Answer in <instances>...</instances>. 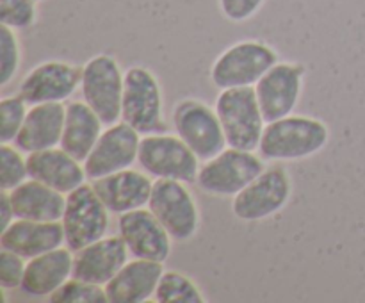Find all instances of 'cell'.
I'll list each match as a JSON object with an SVG mask.
<instances>
[{"label":"cell","mask_w":365,"mask_h":303,"mask_svg":"<svg viewBox=\"0 0 365 303\" xmlns=\"http://www.w3.org/2000/svg\"><path fill=\"white\" fill-rule=\"evenodd\" d=\"M264 170L266 159L259 152L227 146L217 155L203 160L196 185L209 196L234 198Z\"/></svg>","instance_id":"obj_3"},{"label":"cell","mask_w":365,"mask_h":303,"mask_svg":"<svg viewBox=\"0 0 365 303\" xmlns=\"http://www.w3.org/2000/svg\"><path fill=\"white\" fill-rule=\"evenodd\" d=\"M29 103L20 95L2 96L0 100V143H14L29 113Z\"/></svg>","instance_id":"obj_28"},{"label":"cell","mask_w":365,"mask_h":303,"mask_svg":"<svg viewBox=\"0 0 365 303\" xmlns=\"http://www.w3.org/2000/svg\"><path fill=\"white\" fill-rule=\"evenodd\" d=\"M163 273L164 262L132 257L106 285L107 299L109 303L153 302Z\"/></svg>","instance_id":"obj_20"},{"label":"cell","mask_w":365,"mask_h":303,"mask_svg":"<svg viewBox=\"0 0 365 303\" xmlns=\"http://www.w3.org/2000/svg\"><path fill=\"white\" fill-rule=\"evenodd\" d=\"M27 168L29 178L43 182L64 195L81 188L88 180L84 163L75 159L61 146L27 153Z\"/></svg>","instance_id":"obj_19"},{"label":"cell","mask_w":365,"mask_h":303,"mask_svg":"<svg viewBox=\"0 0 365 303\" xmlns=\"http://www.w3.org/2000/svg\"><path fill=\"white\" fill-rule=\"evenodd\" d=\"M148 209L164 225L175 242H187L202 227V214L189 184L171 178H157Z\"/></svg>","instance_id":"obj_9"},{"label":"cell","mask_w":365,"mask_h":303,"mask_svg":"<svg viewBox=\"0 0 365 303\" xmlns=\"http://www.w3.org/2000/svg\"><path fill=\"white\" fill-rule=\"evenodd\" d=\"M291 196V173L284 166L273 164L232 198V212L242 223H259L282 212Z\"/></svg>","instance_id":"obj_7"},{"label":"cell","mask_w":365,"mask_h":303,"mask_svg":"<svg viewBox=\"0 0 365 303\" xmlns=\"http://www.w3.org/2000/svg\"><path fill=\"white\" fill-rule=\"evenodd\" d=\"M153 302L157 303H205L202 289L191 277L175 269H164L157 284Z\"/></svg>","instance_id":"obj_25"},{"label":"cell","mask_w":365,"mask_h":303,"mask_svg":"<svg viewBox=\"0 0 365 303\" xmlns=\"http://www.w3.org/2000/svg\"><path fill=\"white\" fill-rule=\"evenodd\" d=\"M75 252L66 245L27 260L21 291L31 298H50L73 277Z\"/></svg>","instance_id":"obj_21"},{"label":"cell","mask_w":365,"mask_h":303,"mask_svg":"<svg viewBox=\"0 0 365 303\" xmlns=\"http://www.w3.org/2000/svg\"><path fill=\"white\" fill-rule=\"evenodd\" d=\"M153 182L155 180L146 171L127 168L91 180V185L98 192L100 200L106 203L109 212L121 216L130 210L148 207Z\"/></svg>","instance_id":"obj_16"},{"label":"cell","mask_w":365,"mask_h":303,"mask_svg":"<svg viewBox=\"0 0 365 303\" xmlns=\"http://www.w3.org/2000/svg\"><path fill=\"white\" fill-rule=\"evenodd\" d=\"M171 127L175 134L187 143L189 148L202 163L217 155L228 146L216 109L195 96H185L175 103Z\"/></svg>","instance_id":"obj_10"},{"label":"cell","mask_w":365,"mask_h":303,"mask_svg":"<svg viewBox=\"0 0 365 303\" xmlns=\"http://www.w3.org/2000/svg\"><path fill=\"white\" fill-rule=\"evenodd\" d=\"M0 21L14 31H27L38 24V0H0Z\"/></svg>","instance_id":"obj_30"},{"label":"cell","mask_w":365,"mask_h":303,"mask_svg":"<svg viewBox=\"0 0 365 303\" xmlns=\"http://www.w3.org/2000/svg\"><path fill=\"white\" fill-rule=\"evenodd\" d=\"M21 43L18 31L2 25L0 29V86L7 88L21 66Z\"/></svg>","instance_id":"obj_27"},{"label":"cell","mask_w":365,"mask_h":303,"mask_svg":"<svg viewBox=\"0 0 365 303\" xmlns=\"http://www.w3.org/2000/svg\"><path fill=\"white\" fill-rule=\"evenodd\" d=\"M64 118H66V106L63 102L31 106L24 127L14 139V145L24 153L59 146L61 138H63Z\"/></svg>","instance_id":"obj_22"},{"label":"cell","mask_w":365,"mask_h":303,"mask_svg":"<svg viewBox=\"0 0 365 303\" xmlns=\"http://www.w3.org/2000/svg\"><path fill=\"white\" fill-rule=\"evenodd\" d=\"M280 61L274 46L262 39L232 43L214 59L209 78L214 88H253Z\"/></svg>","instance_id":"obj_2"},{"label":"cell","mask_w":365,"mask_h":303,"mask_svg":"<svg viewBox=\"0 0 365 303\" xmlns=\"http://www.w3.org/2000/svg\"><path fill=\"white\" fill-rule=\"evenodd\" d=\"M202 160L177 134L155 132L141 138L138 164L152 178H171L196 184Z\"/></svg>","instance_id":"obj_6"},{"label":"cell","mask_w":365,"mask_h":303,"mask_svg":"<svg viewBox=\"0 0 365 303\" xmlns=\"http://www.w3.org/2000/svg\"><path fill=\"white\" fill-rule=\"evenodd\" d=\"M121 120L141 135L168 130L163 86L150 68L135 64L125 71Z\"/></svg>","instance_id":"obj_4"},{"label":"cell","mask_w":365,"mask_h":303,"mask_svg":"<svg viewBox=\"0 0 365 303\" xmlns=\"http://www.w3.org/2000/svg\"><path fill=\"white\" fill-rule=\"evenodd\" d=\"M214 109L223 125L227 145L257 152L266 120L260 111L255 88L221 89Z\"/></svg>","instance_id":"obj_8"},{"label":"cell","mask_w":365,"mask_h":303,"mask_svg":"<svg viewBox=\"0 0 365 303\" xmlns=\"http://www.w3.org/2000/svg\"><path fill=\"white\" fill-rule=\"evenodd\" d=\"M266 0H217L221 14L232 24H242L248 21L260 13Z\"/></svg>","instance_id":"obj_32"},{"label":"cell","mask_w":365,"mask_h":303,"mask_svg":"<svg viewBox=\"0 0 365 303\" xmlns=\"http://www.w3.org/2000/svg\"><path fill=\"white\" fill-rule=\"evenodd\" d=\"M29 178L27 157L14 143H0V189L11 191Z\"/></svg>","instance_id":"obj_26"},{"label":"cell","mask_w":365,"mask_h":303,"mask_svg":"<svg viewBox=\"0 0 365 303\" xmlns=\"http://www.w3.org/2000/svg\"><path fill=\"white\" fill-rule=\"evenodd\" d=\"M14 220H16V216H14V209H13V203H11L9 191H2L0 192V228L4 230V228L9 227Z\"/></svg>","instance_id":"obj_33"},{"label":"cell","mask_w":365,"mask_h":303,"mask_svg":"<svg viewBox=\"0 0 365 303\" xmlns=\"http://www.w3.org/2000/svg\"><path fill=\"white\" fill-rule=\"evenodd\" d=\"M103 127L106 125L98 114L84 100H71L70 103H66V118H64L59 146L75 159L84 163L102 135Z\"/></svg>","instance_id":"obj_24"},{"label":"cell","mask_w":365,"mask_h":303,"mask_svg":"<svg viewBox=\"0 0 365 303\" xmlns=\"http://www.w3.org/2000/svg\"><path fill=\"white\" fill-rule=\"evenodd\" d=\"M330 143V127L307 114H289L266 123L257 152L269 163H292L317 155Z\"/></svg>","instance_id":"obj_1"},{"label":"cell","mask_w":365,"mask_h":303,"mask_svg":"<svg viewBox=\"0 0 365 303\" xmlns=\"http://www.w3.org/2000/svg\"><path fill=\"white\" fill-rule=\"evenodd\" d=\"M118 234L127 245L130 257L157 262H166L175 242L148 207L121 214L118 217Z\"/></svg>","instance_id":"obj_15"},{"label":"cell","mask_w":365,"mask_h":303,"mask_svg":"<svg viewBox=\"0 0 365 303\" xmlns=\"http://www.w3.org/2000/svg\"><path fill=\"white\" fill-rule=\"evenodd\" d=\"M307 66L292 61H278L253 88L266 123L289 116L298 107L303 93Z\"/></svg>","instance_id":"obj_12"},{"label":"cell","mask_w":365,"mask_h":303,"mask_svg":"<svg viewBox=\"0 0 365 303\" xmlns=\"http://www.w3.org/2000/svg\"><path fill=\"white\" fill-rule=\"evenodd\" d=\"M14 216L32 221H61L66 195L43 182L27 178L9 191Z\"/></svg>","instance_id":"obj_23"},{"label":"cell","mask_w":365,"mask_h":303,"mask_svg":"<svg viewBox=\"0 0 365 303\" xmlns=\"http://www.w3.org/2000/svg\"><path fill=\"white\" fill-rule=\"evenodd\" d=\"M141 138L143 135L123 120L107 125L84 160L88 180H96L134 166L138 163Z\"/></svg>","instance_id":"obj_14"},{"label":"cell","mask_w":365,"mask_h":303,"mask_svg":"<svg viewBox=\"0 0 365 303\" xmlns=\"http://www.w3.org/2000/svg\"><path fill=\"white\" fill-rule=\"evenodd\" d=\"M82 66L70 61L50 59L36 64L24 75L18 86V95L29 103L66 102L81 89Z\"/></svg>","instance_id":"obj_13"},{"label":"cell","mask_w":365,"mask_h":303,"mask_svg":"<svg viewBox=\"0 0 365 303\" xmlns=\"http://www.w3.org/2000/svg\"><path fill=\"white\" fill-rule=\"evenodd\" d=\"M110 212L91 184H82L66 195V207L61 217L66 246L78 252L84 246L106 237Z\"/></svg>","instance_id":"obj_11"},{"label":"cell","mask_w":365,"mask_h":303,"mask_svg":"<svg viewBox=\"0 0 365 303\" xmlns=\"http://www.w3.org/2000/svg\"><path fill=\"white\" fill-rule=\"evenodd\" d=\"M38 2H43V0H38Z\"/></svg>","instance_id":"obj_34"},{"label":"cell","mask_w":365,"mask_h":303,"mask_svg":"<svg viewBox=\"0 0 365 303\" xmlns=\"http://www.w3.org/2000/svg\"><path fill=\"white\" fill-rule=\"evenodd\" d=\"M128 257L130 252L120 234L106 235L75 252L73 278L106 287L114 274L128 262Z\"/></svg>","instance_id":"obj_17"},{"label":"cell","mask_w":365,"mask_h":303,"mask_svg":"<svg viewBox=\"0 0 365 303\" xmlns=\"http://www.w3.org/2000/svg\"><path fill=\"white\" fill-rule=\"evenodd\" d=\"M25 267H27V259L9 252V250H2L0 253V287L2 291H13V289L21 287Z\"/></svg>","instance_id":"obj_31"},{"label":"cell","mask_w":365,"mask_h":303,"mask_svg":"<svg viewBox=\"0 0 365 303\" xmlns=\"http://www.w3.org/2000/svg\"><path fill=\"white\" fill-rule=\"evenodd\" d=\"M52 303H106L107 292L103 285L91 284V282L78 280L71 277L70 280L64 282L52 296Z\"/></svg>","instance_id":"obj_29"},{"label":"cell","mask_w":365,"mask_h":303,"mask_svg":"<svg viewBox=\"0 0 365 303\" xmlns=\"http://www.w3.org/2000/svg\"><path fill=\"white\" fill-rule=\"evenodd\" d=\"M64 245L66 239L61 221H32L16 217L9 227L0 232L2 250H9L27 260Z\"/></svg>","instance_id":"obj_18"},{"label":"cell","mask_w":365,"mask_h":303,"mask_svg":"<svg viewBox=\"0 0 365 303\" xmlns=\"http://www.w3.org/2000/svg\"><path fill=\"white\" fill-rule=\"evenodd\" d=\"M125 71L110 53H96L82 64V100L95 111L103 125L121 121Z\"/></svg>","instance_id":"obj_5"}]
</instances>
